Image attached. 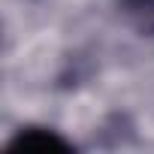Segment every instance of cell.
<instances>
[{"label": "cell", "mask_w": 154, "mask_h": 154, "mask_svg": "<svg viewBox=\"0 0 154 154\" xmlns=\"http://www.w3.org/2000/svg\"><path fill=\"white\" fill-rule=\"evenodd\" d=\"M69 148L72 145L63 136L45 127H24L6 142V151H69Z\"/></svg>", "instance_id": "obj_1"}]
</instances>
